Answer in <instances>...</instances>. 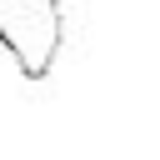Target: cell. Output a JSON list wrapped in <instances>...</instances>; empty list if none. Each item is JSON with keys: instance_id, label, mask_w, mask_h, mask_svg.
Wrapping results in <instances>:
<instances>
[{"instance_id": "1", "label": "cell", "mask_w": 160, "mask_h": 160, "mask_svg": "<svg viewBox=\"0 0 160 160\" xmlns=\"http://www.w3.org/2000/svg\"><path fill=\"white\" fill-rule=\"evenodd\" d=\"M65 45V5L60 0H0V50L15 60L25 80H45Z\"/></svg>"}]
</instances>
